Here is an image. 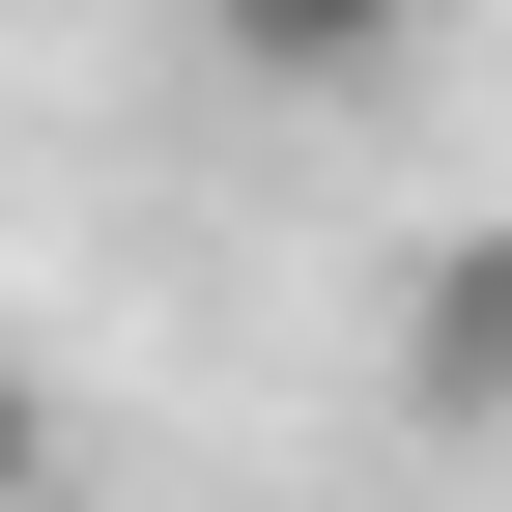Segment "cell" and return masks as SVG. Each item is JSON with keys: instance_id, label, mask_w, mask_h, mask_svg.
<instances>
[{"instance_id": "obj_2", "label": "cell", "mask_w": 512, "mask_h": 512, "mask_svg": "<svg viewBox=\"0 0 512 512\" xmlns=\"http://www.w3.org/2000/svg\"><path fill=\"white\" fill-rule=\"evenodd\" d=\"M484 370H512V256L456 228V256H427V313H399V399H427V427H484Z\"/></svg>"}, {"instance_id": "obj_1", "label": "cell", "mask_w": 512, "mask_h": 512, "mask_svg": "<svg viewBox=\"0 0 512 512\" xmlns=\"http://www.w3.org/2000/svg\"><path fill=\"white\" fill-rule=\"evenodd\" d=\"M427 29H456V0H200V57H228V86H399Z\"/></svg>"}, {"instance_id": "obj_3", "label": "cell", "mask_w": 512, "mask_h": 512, "mask_svg": "<svg viewBox=\"0 0 512 512\" xmlns=\"http://www.w3.org/2000/svg\"><path fill=\"white\" fill-rule=\"evenodd\" d=\"M0 512H57V399H29V342H0Z\"/></svg>"}]
</instances>
